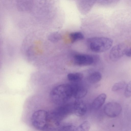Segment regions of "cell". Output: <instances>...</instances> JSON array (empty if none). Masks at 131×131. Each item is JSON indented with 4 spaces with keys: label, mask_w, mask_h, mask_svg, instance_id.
<instances>
[{
    "label": "cell",
    "mask_w": 131,
    "mask_h": 131,
    "mask_svg": "<svg viewBox=\"0 0 131 131\" xmlns=\"http://www.w3.org/2000/svg\"><path fill=\"white\" fill-rule=\"evenodd\" d=\"M72 96L71 84H64L53 88L50 93V97L54 103L62 105L68 101Z\"/></svg>",
    "instance_id": "6da1fadb"
},
{
    "label": "cell",
    "mask_w": 131,
    "mask_h": 131,
    "mask_svg": "<svg viewBox=\"0 0 131 131\" xmlns=\"http://www.w3.org/2000/svg\"><path fill=\"white\" fill-rule=\"evenodd\" d=\"M86 43L88 47L91 50L96 53H101L111 48L113 41L106 37H92L88 38Z\"/></svg>",
    "instance_id": "7a4b0ae2"
},
{
    "label": "cell",
    "mask_w": 131,
    "mask_h": 131,
    "mask_svg": "<svg viewBox=\"0 0 131 131\" xmlns=\"http://www.w3.org/2000/svg\"><path fill=\"white\" fill-rule=\"evenodd\" d=\"M33 126L37 129L45 130L48 128L49 112L44 110H39L35 112L31 118Z\"/></svg>",
    "instance_id": "3957f363"
},
{
    "label": "cell",
    "mask_w": 131,
    "mask_h": 131,
    "mask_svg": "<svg viewBox=\"0 0 131 131\" xmlns=\"http://www.w3.org/2000/svg\"><path fill=\"white\" fill-rule=\"evenodd\" d=\"M105 114L108 117L114 118L118 116L121 113L122 107L119 103L114 102H108L103 108Z\"/></svg>",
    "instance_id": "277c9868"
},
{
    "label": "cell",
    "mask_w": 131,
    "mask_h": 131,
    "mask_svg": "<svg viewBox=\"0 0 131 131\" xmlns=\"http://www.w3.org/2000/svg\"><path fill=\"white\" fill-rule=\"evenodd\" d=\"M127 48L125 44L123 43L118 44L114 46L110 52V59L114 62L118 61L125 54Z\"/></svg>",
    "instance_id": "5b68a950"
},
{
    "label": "cell",
    "mask_w": 131,
    "mask_h": 131,
    "mask_svg": "<svg viewBox=\"0 0 131 131\" xmlns=\"http://www.w3.org/2000/svg\"><path fill=\"white\" fill-rule=\"evenodd\" d=\"M94 61V57L90 55L85 54H78L74 57L75 64L80 66H85L90 65Z\"/></svg>",
    "instance_id": "8992f818"
},
{
    "label": "cell",
    "mask_w": 131,
    "mask_h": 131,
    "mask_svg": "<svg viewBox=\"0 0 131 131\" xmlns=\"http://www.w3.org/2000/svg\"><path fill=\"white\" fill-rule=\"evenodd\" d=\"M73 111L75 115L78 116L85 115L86 112L87 108L84 102L80 99L75 100L73 104Z\"/></svg>",
    "instance_id": "52a82bcc"
},
{
    "label": "cell",
    "mask_w": 131,
    "mask_h": 131,
    "mask_svg": "<svg viewBox=\"0 0 131 131\" xmlns=\"http://www.w3.org/2000/svg\"><path fill=\"white\" fill-rule=\"evenodd\" d=\"M72 89V96L77 99H80L86 94L87 90L83 86L78 84H71Z\"/></svg>",
    "instance_id": "ba28073f"
},
{
    "label": "cell",
    "mask_w": 131,
    "mask_h": 131,
    "mask_svg": "<svg viewBox=\"0 0 131 131\" xmlns=\"http://www.w3.org/2000/svg\"><path fill=\"white\" fill-rule=\"evenodd\" d=\"M106 98V96L105 93H102L99 95L93 101V108L96 110L99 109L104 103Z\"/></svg>",
    "instance_id": "9c48e42d"
},
{
    "label": "cell",
    "mask_w": 131,
    "mask_h": 131,
    "mask_svg": "<svg viewBox=\"0 0 131 131\" xmlns=\"http://www.w3.org/2000/svg\"><path fill=\"white\" fill-rule=\"evenodd\" d=\"M102 76L101 73L97 71H95L91 73L88 77V80L90 83H96L101 80Z\"/></svg>",
    "instance_id": "30bf717a"
},
{
    "label": "cell",
    "mask_w": 131,
    "mask_h": 131,
    "mask_svg": "<svg viewBox=\"0 0 131 131\" xmlns=\"http://www.w3.org/2000/svg\"><path fill=\"white\" fill-rule=\"evenodd\" d=\"M67 76L69 80L75 82L80 81L83 78L82 74L79 72L70 73L68 74Z\"/></svg>",
    "instance_id": "8fae6325"
},
{
    "label": "cell",
    "mask_w": 131,
    "mask_h": 131,
    "mask_svg": "<svg viewBox=\"0 0 131 131\" xmlns=\"http://www.w3.org/2000/svg\"><path fill=\"white\" fill-rule=\"evenodd\" d=\"M47 36L48 40L53 43L57 42L62 38L61 35L57 32H51L49 34L48 33Z\"/></svg>",
    "instance_id": "7c38bea8"
},
{
    "label": "cell",
    "mask_w": 131,
    "mask_h": 131,
    "mask_svg": "<svg viewBox=\"0 0 131 131\" xmlns=\"http://www.w3.org/2000/svg\"><path fill=\"white\" fill-rule=\"evenodd\" d=\"M69 37L71 42L73 43L77 41L83 39L84 36L83 34L79 32H75L71 33Z\"/></svg>",
    "instance_id": "4fadbf2b"
},
{
    "label": "cell",
    "mask_w": 131,
    "mask_h": 131,
    "mask_svg": "<svg viewBox=\"0 0 131 131\" xmlns=\"http://www.w3.org/2000/svg\"><path fill=\"white\" fill-rule=\"evenodd\" d=\"M91 127L90 122L85 121L76 128V131H89Z\"/></svg>",
    "instance_id": "5bb4252c"
},
{
    "label": "cell",
    "mask_w": 131,
    "mask_h": 131,
    "mask_svg": "<svg viewBox=\"0 0 131 131\" xmlns=\"http://www.w3.org/2000/svg\"><path fill=\"white\" fill-rule=\"evenodd\" d=\"M127 85L126 83L124 81H121L115 83L112 86V90L113 91H116L125 88Z\"/></svg>",
    "instance_id": "9a60e30c"
},
{
    "label": "cell",
    "mask_w": 131,
    "mask_h": 131,
    "mask_svg": "<svg viewBox=\"0 0 131 131\" xmlns=\"http://www.w3.org/2000/svg\"><path fill=\"white\" fill-rule=\"evenodd\" d=\"M76 127L72 125H65L60 127L58 131H76Z\"/></svg>",
    "instance_id": "2e32d148"
},
{
    "label": "cell",
    "mask_w": 131,
    "mask_h": 131,
    "mask_svg": "<svg viewBox=\"0 0 131 131\" xmlns=\"http://www.w3.org/2000/svg\"><path fill=\"white\" fill-rule=\"evenodd\" d=\"M125 96L127 98L131 96V81L127 84L124 92Z\"/></svg>",
    "instance_id": "e0dca14e"
},
{
    "label": "cell",
    "mask_w": 131,
    "mask_h": 131,
    "mask_svg": "<svg viewBox=\"0 0 131 131\" xmlns=\"http://www.w3.org/2000/svg\"><path fill=\"white\" fill-rule=\"evenodd\" d=\"M125 55L128 57H131V47H128L126 50Z\"/></svg>",
    "instance_id": "ac0fdd59"
},
{
    "label": "cell",
    "mask_w": 131,
    "mask_h": 131,
    "mask_svg": "<svg viewBox=\"0 0 131 131\" xmlns=\"http://www.w3.org/2000/svg\"><path fill=\"white\" fill-rule=\"evenodd\" d=\"M43 131H55L54 129H48Z\"/></svg>",
    "instance_id": "d6986e66"
}]
</instances>
